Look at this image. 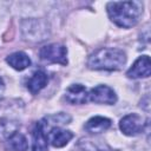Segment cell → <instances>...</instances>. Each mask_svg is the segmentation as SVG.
I'll list each match as a JSON object with an SVG mask.
<instances>
[{
    "label": "cell",
    "mask_w": 151,
    "mask_h": 151,
    "mask_svg": "<svg viewBox=\"0 0 151 151\" xmlns=\"http://www.w3.org/2000/svg\"><path fill=\"white\" fill-rule=\"evenodd\" d=\"M109 18L122 28L133 27L143 14L142 1H112L106 6Z\"/></svg>",
    "instance_id": "6da1fadb"
},
{
    "label": "cell",
    "mask_w": 151,
    "mask_h": 151,
    "mask_svg": "<svg viewBox=\"0 0 151 151\" xmlns=\"http://www.w3.org/2000/svg\"><path fill=\"white\" fill-rule=\"evenodd\" d=\"M126 63V54L119 48L103 47L93 52L87 60V66L91 70L100 71H118Z\"/></svg>",
    "instance_id": "7a4b0ae2"
},
{
    "label": "cell",
    "mask_w": 151,
    "mask_h": 151,
    "mask_svg": "<svg viewBox=\"0 0 151 151\" xmlns=\"http://www.w3.org/2000/svg\"><path fill=\"white\" fill-rule=\"evenodd\" d=\"M21 33L26 41L40 42L50 35V26L44 19H25L21 21Z\"/></svg>",
    "instance_id": "3957f363"
},
{
    "label": "cell",
    "mask_w": 151,
    "mask_h": 151,
    "mask_svg": "<svg viewBox=\"0 0 151 151\" xmlns=\"http://www.w3.org/2000/svg\"><path fill=\"white\" fill-rule=\"evenodd\" d=\"M39 57L41 60L52 64H67V48L60 44H48L40 48Z\"/></svg>",
    "instance_id": "277c9868"
},
{
    "label": "cell",
    "mask_w": 151,
    "mask_h": 151,
    "mask_svg": "<svg viewBox=\"0 0 151 151\" xmlns=\"http://www.w3.org/2000/svg\"><path fill=\"white\" fill-rule=\"evenodd\" d=\"M149 120H144L138 113H129L124 116L119 122V129L125 136H136L140 133Z\"/></svg>",
    "instance_id": "5b68a950"
},
{
    "label": "cell",
    "mask_w": 151,
    "mask_h": 151,
    "mask_svg": "<svg viewBox=\"0 0 151 151\" xmlns=\"http://www.w3.org/2000/svg\"><path fill=\"white\" fill-rule=\"evenodd\" d=\"M88 100L96 104L113 105L117 101V94L107 85H98L88 91Z\"/></svg>",
    "instance_id": "8992f818"
},
{
    "label": "cell",
    "mask_w": 151,
    "mask_h": 151,
    "mask_svg": "<svg viewBox=\"0 0 151 151\" xmlns=\"http://www.w3.org/2000/svg\"><path fill=\"white\" fill-rule=\"evenodd\" d=\"M150 74H151V61L149 55L139 57L126 72V76L131 79L147 78Z\"/></svg>",
    "instance_id": "52a82bcc"
},
{
    "label": "cell",
    "mask_w": 151,
    "mask_h": 151,
    "mask_svg": "<svg viewBox=\"0 0 151 151\" xmlns=\"http://www.w3.org/2000/svg\"><path fill=\"white\" fill-rule=\"evenodd\" d=\"M65 99L70 104H85L88 100V92L81 84H72L65 91Z\"/></svg>",
    "instance_id": "ba28073f"
},
{
    "label": "cell",
    "mask_w": 151,
    "mask_h": 151,
    "mask_svg": "<svg viewBox=\"0 0 151 151\" xmlns=\"http://www.w3.org/2000/svg\"><path fill=\"white\" fill-rule=\"evenodd\" d=\"M73 138V133L70 130H64L61 127H52L47 132V139L54 147H63L68 144Z\"/></svg>",
    "instance_id": "9c48e42d"
},
{
    "label": "cell",
    "mask_w": 151,
    "mask_h": 151,
    "mask_svg": "<svg viewBox=\"0 0 151 151\" xmlns=\"http://www.w3.org/2000/svg\"><path fill=\"white\" fill-rule=\"evenodd\" d=\"M32 151H47L48 149V139L47 132L42 127L40 120L37 122L34 129L32 131Z\"/></svg>",
    "instance_id": "30bf717a"
},
{
    "label": "cell",
    "mask_w": 151,
    "mask_h": 151,
    "mask_svg": "<svg viewBox=\"0 0 151 151\" xmlns=\"http://www.w3.org/2000/svg\"><path fill=\"white\" fill-rule=\"evenodd\" d=\"M110 126H111V119L101 116H94L85 123L84 129L88 133H101L106 131Z\"/></svg>",
    "instance_id": "8fae6325"
},
{
    "label": "cell",
    "mask_w": 151,
    "mask_h": 151,
    "mask_svg": "<svg viewBox=\"0 0 151 151\" xmlns=\"http://www.w3.org/2000/svg\"><path fill=\"white\" fill-rule=\"evenodd\" d=\"M47 83H48V76L44 71L39 70V71H35L28 79L27 88L32 94H37L47 85Z\"/></svg>",
    "instance_id": "7c38bea8"
},
{
    "label": "cell",
    "mask_w": 151,
    "mask_h": 151,
    "mask_svg": "<svg viewBox=\"0 0 151 151\" xmlns=\"http://www.w3.org/2000/svg\"><path fill=\"white\" fill-rule=\"evenodd\" d=\"M71 122V116H68L67 113L64 112H59L57 114H52V116H47L44 119L40 120L42 127L47 131H50L52 127H60L61 125L68 124Z\"/></svg>",
    "instance_id": "4fadbf2b"
},
{
    "label": "cell",
    "mask_w": 151,
    "mask_h": 151,
    "mask_svg": "<svg viewBox=\"0 0 151 151\" xmlns=\"http://www.w3.org/2000/svg\"><path fill=\"white\" fill-rule=\"evenodd\" d=\"M7 64L17 71H24L31 65V59L25 52H14L6 58Z\"/></svg>",
    "instance_id": "5bb4252c"
},
{
    "label": "cell",
    "mask_w": 151,
    "mask_h": 151,
    "mask_svg": "<svg viewBox=\"0 0 151 151\" xmlns=\"http://www.w3.org/2000/svg\"><path fill=\"white\" fill-rule=\"evenodd\" d=\"M20 124L18 120L11 118H0V140L8 139L18 132Z\"/></svg>",
    "instance_id": "9a60e30c"
},
{
    "label": "cell",
    "mask_w": 151,
    "mask_h": 151,
    "mask_svg": "<svg viewBox=\"0 0 151 151\" xmlns=\"http://www.w3.org/2000/svg\"><path fill=\"white\" fill-rule=\"evenodd\" d=\"M7 142H8L9 147L14 151H26L28 147V143H27L26 137L19 132H17L12 137H9L7 139Z\"/></svg>",
    "instance_id": "2e32d148"
},
{
    "label": "cell",
    "mask_w": 151,
    "mask_h": 151,
    "mask_svg": "<svg viewBox=\"0 0 151 151\" xmlns=\"http://www.w3.org/2000/svg\"><path fill=\"white\" fill-rule=\"evenodd\" d=\"M73 151H100L96 144H93L91 140H80L76 144Z\"/></svg>",
    "instance_id": "e0dca14e"
},
{
    "label": "cell",
    "mask_w": 151,
    "mask_h": 151,
    "mask_svg": "<svg viewBox=\"0 0 151 151\" xmlns=\"http://www.w3.org/2000/svg\"><path fill=\"white\" fill-rule=\"evenodd\" d=\"M4 92H5V83H4V80L0 78V99H1L2 96H4Z\"/></svg>",
    "instance_id": "ac0fdd59"
}]
</instances>
